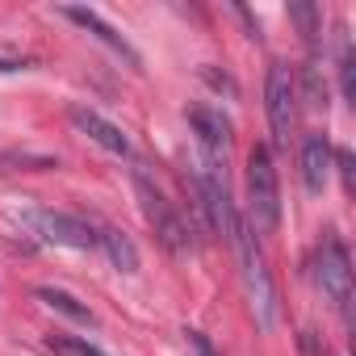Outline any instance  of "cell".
<instances>
[{
	"instance_id": "9",
	"label": "cell",
	"mask_w": 356,
	"mask_h": 356,
	"mask_svg": "<svg viewBox=\"0 0 356 356\" xmlns=\"http://www.w3.org/2000/svg\"><path fill=\"white\" fill-rule=\"evenodd\" d=\"M327 176H331V143H327V134H310L302 143V181L310 193H323Z\"/></svg>"
},
{
	"instance_id": "5",
	"label": "cell",
	"mask_w": 356,
	"mask_h": 356,
	"mask_svg": "<svg viewBox=\"0 0 356 356\" xmlns=\"http://www.w3.org/2000/svg\"><path fill=\"white\" fill-rule=\"evenodd\" d=\"M264 109H268L273 138L285 147V143H289V130H293V122H298V84H293V72H289L285 63H273V67H268Z\"/></svg>"
},
{
	"instance_id": "15",
	"label": "cell",
	"mask_w": 356,
	"mask_h": 356,
	"mask_svg": "<svg viewBox=\"0 0 356 356\" xmlns=\"http://www.w3.org/2000/svg\"><path fill=\"white\" fill-rule=\"evenodd\" d=\"M63 352H72V356H105V352H97V348L84 343V339H63Z\"/></svg>"
},
{
	"instance_id": "16",
	"label": "cell",
	"mask_w": 356,
	"mask_h": 356,
	"mask_svg": "<svg viewBox=\"0 0 356 356\" xmlns=\"http://www.w3.org/2000/svg\"><path fill=\"white\" fill-rule=\"evenodd\" d=\"M193 348H197V356H214V348H210L206 335H193Z\"/></svg>"
},
{
	"instance_id": "11",
	"label": "cell",
	"mask_w": 356,
	"mask_h": 356,
	"mask_svg": "<svg viewBox=\"0 0 356 356\" xmlns=\"http://www.w3.org/2000/svg\"><path fill=\"white\" fill-rule=\"evenodd\" d=\"M97 243L105 248V256L113 260V268H118V273H138V248H134V239H130L126 231L105 227V231L97 235Z\"/></svg>"
},
{
	"instance_id": "14",
	"label": "cell",
	"mask_w": 356,
	"mask_h": 356,
	"mask_svg": "<svg viewBox=\"0 0 356 356\" xmlns=\"http://www.w3.org/2000/svg\"><path fill=\"white\" fill-rule=\"evenodd\" d=\"M352 72H356V55L348 51V55H343V67H339V76H343V97H348V101L356 97V76H352Z\"/></svg>"
},
{
	"instance_id": "4",
	"label": "cell",
	"mask_w": 356,
	"mask_h": 356,
	"mask_svg": "<svg viewBox=\"0 0 356 356\" xmlns=\"http://www.w3.org/2000/svg\"><path fill=\"white\" fill-rule=\"evenodd\" d=\"M189 122H193V134H197V159H202V172H218L227 176V155H231V122L210 109V105H193L189 109Z\"/></svg>"
},
{
	"instance_id": "8",
	"label": "cell",
	"mask_w": 356,
	"mask_h": 356,
	"mask_svg": "<svg viewBox=\"0 0 356 356\" xmlns=\"http://www.w3.org/2000/svg\"><path fill=\"white\" fill-rule=\"evenodd\" d=\"M72 126L80 130V134H88L97 147H105L109 155H130V138L113 126V122H105L97 109H84V105H76L72 109Z\"/></svg>"
},
{
	"instance_id": "13",
	"label": "cell",
	"mask_w": 356,
	"mask_h": 356,
	"mask_svg": "<svg viewBox=\"0 0 356 356\" xmlns=\"http://www.w3.org/2000/svg\"><path fill=\"white\" fill-rule=\"evenodd\" d=\"M289 17L302 26V34H306V38H314V34H318V9H314V5H293V9H289Z\"/></svg>"
},
{
	"instance_id": "17",
	"label": "cell",
	"mask_w": 356,
	"mask_h": 356,
	"mask_svg": "<svg viewBox=\"0 0 356 356\" xmlns=\"http://www.w3.org/2000/svg\"><path fill=\"white\" fill-rule=\"evenodd\" d=\"M0 72H22V63L17 59H0Z\"/></svg>"
},
{
	"instance_id": "12",
	"label": "cell",
	"mask_w": 356,
	"mask_h": 356,
	"mask_svg": "<svg viewBox=\"0 0 356 356\" xmlns=\"http://www.w3.org/2000/svg\"><path fill=\"white\" fill-rule=\"evenodd\" d=\"M38 298H42L51 310H59V314H67V318H76V323H88V327L97 323L92 310H88L84 302H76L72 293H63V289H51V285H47V289H38Z\"/></svg>"
},
{
	"instance_id": "7",
	"label": "cell",
	"mask_w": 356,
	"mask_h": 356,
	"mask_svg": "<svg viewBox=\"0 0 356 356\" xmlns=\"http://www.w3.org/2000/svg\"><path fill=\"white\" fill-rule=\"evenodd\" d=\"M314 281H318V289L331 298L335 310H348V302H352V264H348V248H343L339 239H327V243L318 248Z\"/></svg>"
},
{
	"instance_id": "10",
	"label": "cell",
	"mask_w": 356,
	"mask_h": 356,
	"mask_svg": "<svg viewBox=\"0 0 356 356\" xmlns=\"http://www.w3.org/2000/svg\"><path fill=\"white\" fill-rule=\"evenodd\" d=\"M63 17H72L76 26H84L88 34H97V38H101V42H105L109 51H118V55H126L130 63L138 59V55L130 51V42H126V38H122V34H118L113 26H105V22H101V17L92 13V9H80V5H63Z\"/></svg>"
},
{
	"instance_id": "1",
	"label": "cell",
	"mask_w": 356,
	"mask_h": 356,
	"mask_svg": "<svg viewBox=\"0 0 356 356\" xmlns=\"http://www.w3.org/2000/svg\"><path fill=\"white\" fill-rule=\"evenodd\" d=\"M231 248H235V260H239V277H243L252 314H256L260 331H273V323H277V289H273V277H268L264 256H260V248H256V235L248 231L243 218H239L235 231H231Z\"/></svg>"
},
{
	"instance_id": "3",
	"label": "cell",
	"mask_w": 356,
	"mask_h": 356,
	"mask_svg": "<svg viewBox=\"0 0 356 356\" xmlns=\"http://www.w3.org/2000/svg\"><path fill=\"white\" fill-rule=\"evenodd\" d=\"M134 189H138V202H143V214H147V222L155 227V235H159V243L172 252V256H189L197 243H193V235H189V222L172 210V202L159 193V185L151 181V176L138 168L134 172Z\"/></svg>"
},
{
	"instance_id": "6",
	"label": "cell",
	"mask_w": 356,
	"mask_h": 356,
	"mask_svg": "<svg viewBox=\"0 0 356 356\" xmlns=\"http://www.w3.org/2000/svg\"><path fill=\"white\" fill-rule=\"evenodd\" d=\"M22 222L42 239V243H55V248H76V252H84V248H92L97 243V235H92V227L88 222H80V218H72V214H55V210H22Z\"/></svg>"
},
{
	"instance_id": "2",
	"label": "cell",
	"mask_w": 356,
	"mask_h": 356,
	"mask_svg": "<svg viewBox=\"0 0 356 356\" xmlns=\"http://www.w3.org/2000/svg\"><path fill=\"white\" fill-rule=\"evenodd\" d=\"M281 222V185L268 147H252L248 155V231L273 235Z\"/></svg>"
}]
</instances>
